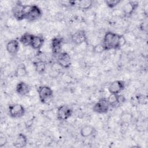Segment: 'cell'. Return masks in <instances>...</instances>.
I'll return each mask as SVG.
<instances>
[{"label":"cell","mask_w":148,"mask_h":148,"mask_svg":"<svg viewBox=\"0 0 148 148\" xmlns=\"http://www.w3.org/2000/svg\"><path fill=\"white\" fill-rule=\"evenodd\" d=\"M96 130L95 128L91 125H84L80 129V134L83 138H88L92 136Z\"/></svg>","instance_id":"obj_18"},{"label":"cell","mask_w":148,"mask_h":148,"mask_svg":"<svg viewBox=\"0 0 148 148\" xmlns=\"http://www.w3.org/2000/svg\"><path fill=\"white\" fill-rule=\"evenodd\" d=\"M28 143V138L23 133L17 134L15 140L13 143V146L17 148H22L26 147Z\"/></svg>","instance_id":"obj_16"},{"label":"cell","mask_w":148,"mask_h":148,"mask_svg":"<svg viewBox=\"0 0 148 148\" xmlns=\"http://www.w3.org/2000/svg\"><path fill=\"white\" fill-rule=\"evenodd\" d=\"M42 16V11L36 5H29L25 19L28 22H34L39 20Z\"/></svg>","instance_id":"obj_6"},{"label":"cell","mask_w":148,"mask_h":148,"mask_svg":"<svg viewBox=\"0 0 148 148\" xmlns=\"http://www.w3.org/2000/svg\"><path fill=\"white\" fill-rule=\"evenodd\" d=\"M106 98H101L92 106V111L98 114H106L110 109Z\"/></svg>","instance_id":"obj_8"},{"label":"cell","mask_w":148,"mask_h":148,"mask_svg":"<svg viewBox=\"0 0 148 148\" xmlns=\"http://www.w3.org/2000/svg\"><path fill=\"white\" fill-rule=\"evenodd\" d=\"M92 51L95 54H101L104 51H106L102 43L95 45L92 49Z\"/></svg>","instance_id":"obj_24"},{"label":"cell","mask_w":148,"mask_h":148,"mask_svg":"<svg viewBox=\"0 0 148 148\" xmlns=\"http://www.w3.org/2000/svg\"><path fill=\"white\" fill-rule=\"evenodd\" d=\"M134 118L133 114L127 110H123L120 114V121L123 124L130 123Z\"/></svg>","instance_id":"obj_23"},{"label":"cell","mask_w":148,"mask_h":148,"mask_svg":"<svg viewBox=\"0 0 148 148\" xmlns=\"http://www.w3.org/2000/svg\"><path fill=\"white\" fill-rule=\"evenodd\" d=\"M57 64L62 68L68 69L72 65V59L69 53L61 51L56 56Z\"/></svg>","instance_id":"obj_7"},{"label":"cell","mask_w":148,"mask_h":148,"mask_svg":"<svg viewBox=\"0 0 148 148\" xmlns=\"http://www.w3.org/2000/svg\"><path fill=\"white\" fill-rule=\"evenodd\" d=\"M7 52L10 56H16L20 49V42L17 39H12L8 41L6 45Z\"/></svg>","instance_id":"obj_14"},{"label":"cell","mask_w":148,"mask_h":148,"mask_svg":"<svg viewBox=\"0 0 148 148\" xmlns=\"http://www.w3.org/2000/svg\"><path fill=\"white\" fill-rule=\"evenodd\" d=\"M64 42V38L60 36H56L51 39L50 47L53 54L57 56L62 51V47Z\"/></svg>","instance_id":"obj_13"},{"label":"cell","mask_w":148,"mask_h":148,"mask_svg":"<svg viewBox=\"0 0 148 148\" xmlns=\"http://www.w3.org/2000/svg\"><path fill=\"white\" fill-rule=\"evenodd\" d=\"M94 4L92 0H81L76 1V6L82 10H88L90 9Z\"/></svg>","instance_id":"obj_21"},{"label":"cell","mask_w":148,"mask_h":148,"mask_svg":"<svg viewBox=\"0 0 148 148\" xmlns=\"http://www.w3.org/2000/svg\"><path fill=\"white\" fill-rule=\"evenodd\" d=\"M73 109L68 105H62L58 107L56 116L58 120L64 121L69 119L73 114Z\"/></svg>","instance_id":"obj_5"},{"label":"cell","mask_w":148,"mask_h":148,"mask_svg":"<svg viewBox=\"0 0 148 148\" xmlns=\"http://www.w3.org/2000/svg\"><path fill=\"white\" fill-rule=\"evenodd\" d=\"M125 87V82L122 80H117L111 82L108 86V90L110 94H119Z\"/></svg>","instance_id":"obj_10"},{"label":"cell","mask_w":148,"mask_h":148,"mask_svg":"<svg viewBox=\"0 0 148 148\" xmlns=\"http://www.w3.org/2000/svg\"><path fill=\"white\" fill-rule=\"evenodd\" d=\"M29 7V5H23L21 2H17L12 9L13 16L17 21L25 20Z\"/></svg>","instance_id":"obj_2"},{"label":"cell","mask_w":148,"mask_h":148,"mask_svg":"<svg viewBox=\"0 0 148 148\" xmlns=\"http://www.w3.org/2000/svg\"><path fill=\"white\" fill-rule=\"evenodd\" d=\"M30 90L29 86L23 81L19 82L16 86V92L21 97L27 95L29 93Z\"/></svg>","instance_id":"obj_15"},{"label":"cell","mask_w":148,"mask_h":148,"mask_svg":"<svg viewBox=\"0 0 148 148\" xmlns=\"http://www.w3.org/2000/svg\"><path fill=\"white\" fill-rule=\"evenodd\" d=\"M8 112L11 118L19 119L24 116L25 109L21 104L11 103L8 105Z\"/></svg>","instance_id":"obj_4"},{"label":"cell","mask_w":148,"mask_h":148,"mask_svg":"<svg viewBox=\"0 0 148 148\" xmlns=\"http://www.w3.org/2000/svg\"><path fill=\"white\" fill-rule=\"evenodd\" d=\"M34 35L29 32H25L20 36L18 41L24 46H30Z\"/></svg>","instance_id":"obj_19"},{"label":"cell","mask_w":148,"mask_h":148,"mask_svg":"<svg viewBox=\"0 0 148 148\" xmlns=\"http://www.w3.org/2000/svg\"><path fill=\"white\" fill-rule=\"evenodd\" d=\"M135 101L138 104H144L147 103V98L144 95L139 94L135 96Z\"/></svg>","instance_id":"obj_27"},{"label":"cell","mask_w":148,"mask_h":148,"mask_svg":"<svg viewBox=\"0 0 148 148\" xmlns=\"http://www.w3.org/2000/svg\"><path fill=\"white\" fill-rule=\"evenodd\" d=\"M71 39L72 42L76 46H79L84 43H87V36L86 32L83 29L77 30L71 35Z\"/></svg>","instance_id":"obj_9"},{"label":"cell","mask_w":148,"mask_h":148,"mask_svg":"<svg viewBox=\"0 0 148 148\" xmlns=\"http://www.w3.org/2000/svg\"><path fill=\"white\" fill-rule=\"evenodd\" d=\"M139 6V2L136 1H130L122 7L123 13L125 17H131Z\"/></svg>","instance_id":"obj_11"},{"label":"cell","mask_w":148,"mask_h":148,"mask_svg":"<svg viewBox=\"0 0 148 148\" xmlns=\"http://www.w3.org/2000/svg\"><path fill=\"white\" fill-rule=\"evenodd\" d=\"M36 90L40 102L42 103L46 104L48 103L53 97V91L48 86H40Z\"/></svg>","instance_id":"obj_3"},{"label":"cell","mask_w":148,"mask_h":148,"mask_svg":"<svg viewBox=\"0 0 148 148\" xmlns=\"http://www.w3.org/2000/svg\"><path fill=\"white\" fill-rule=\"evenodd\" d=\"M60 3L65 8H71L76 6V1H61Z\"/></svg>","instance_id":"obj_26"},{"label":"cell","mask_w":148,"mask_h":148,"mask_svg":"<svg viewBox=\"0 0 148 148\" xmlns=\"http://www.w3.org/2000/svg\"><path fill=\"white\" fill-rule=\"evenodd\" d=\"M28 72L27 69V67L25 64L20 63L18 64L14 71V75L17 77H22L26 76L28 75Z\"/></svg>","instance_id":"obj_20"},{"label":"cell","mask_w":148,"mask_h":148,"mask_svg":"<svg viewBox=\"0 0 148 148\" xmlns=\"http://www.w3.org/2000/svg\"><path fill=\"white\" fill-rule=\"evenodd\" d=\"M121 2L120 0H106L105 3L106 5L110 9H113L117 6Z\"/></svg>","instance_id":"obj_25"},{"label":"cell","mask_w":148,"mask_h":148,"mask_svg":"<svg viewBox=\"0 0 148 148\" xmlns=\"http://www.w3.org/2000/svg\"><path fill=\"white\" fill-rule=\"evenodd\" d=\"M8 142V139L5 136L3 135L2 134L0 136V147H4Z\"/></svg>","instance_id":"obj_28"},{"label":"cell","mask_w":148,"mask_h":148,"mask_svg":"<svg viewBox=\"0 0 148 148\" xmlns=\"http://www.w3.org/2000/svg\"><path fill=\"white\" fill-rule=\"evenodd\" d=\"M101 43L105 51H109L120 49L125 43V39L123 35L108 31L104 35Z\"/></svg>","instance_id":"obj_1"},{"label":"cell","mask_w":148,"mask_h":148,"mask_svg":"<svg viewBox=\"0 0 148 148\" xmlns=\"http://www.w3.org/2000/svg\"><path fill=\"white\" fill-rule=\"evenodd\" d=\"M45 42L44 38L41 35H34L30 47L37 51H39Z\"/></svg>","instance_id":"obj_17"},{"label":"cell","mask_w":148,"mask_h":148,"mask_svg":"<svg viewBox=\"0 0 148 148\" xmlns=\"http://www.w3.org/2000/svg\"><path fill=\"white\" fill-rule=\"evenodd\" d=\"M35 71L39 75H43L46 69V63L43 60H37L33 62Z\"/></svg>","instance_id":"obj_22"},{"label":"cell","mask_w":148,"mask_h":148,"mask_svg":"<svg viewBox=\"0 0 148 148\" xmlns=\"http://www.w3.org/2000/svg\"><path fill=\"white\" fill-rule=\"evenodd\" d=\"M106 98L110 108L118 107L124 103L126 100L124 96L120 94H110V95Z\"/></svg>","instance_id":"obj_12"}]
</instances>
